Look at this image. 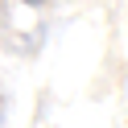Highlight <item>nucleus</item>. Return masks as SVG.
Returning a JSON list of instances; mask_svg holds the SVG:
<instances>
[{
	"mask_svg": "<svg viewBox=\"0 0 128 128\" xmlns=\"http://www.w3.org/2000/svg\"><path fill=\"white\" fill-rule=\"evenodd\" d=\"M21 4H29V8H42V4H50V0H21Z\"/></svg>",
	"mask_w": 128,
	"mask_h": 128,
	"instance_id": "f257e3e1",
	"label": "nucleus"
}]
</instances>
